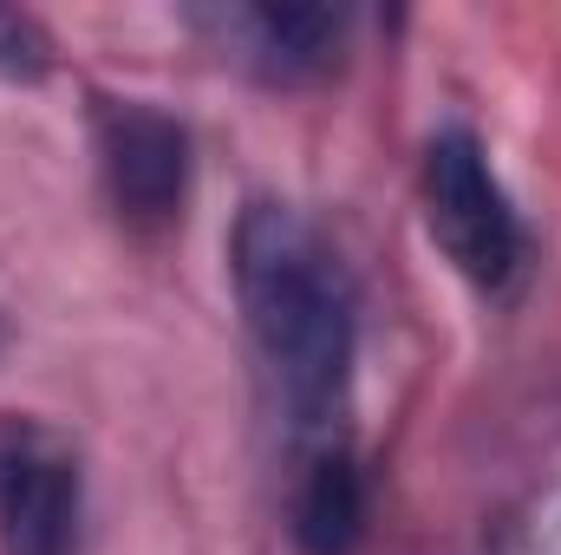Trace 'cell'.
I'll return each mask as SVG.
<instances>
[{
    "label": "cell",
    "instance_id": "cell-8",
    "mask_svg": "<svg viewBox=\"0 0 561 555\" xmlns=\"http://www.w3.org/2000/svg\"><path fill=\"white\" fill-rule=\"evenodd\" d=\"M53 72V33L26 7H0V86H39Z\"/></svg>",
    "mask_w": 561,
    "mask_h": 555
},
{
    "label": "cell",
    "instance_id": "cell-1",
    "mask_svg": "<svg viewBox=\"0 0 561 555\" xmlns=\"http://www.w3.org/2000/svg\"><path fill=\"white\" fill-rule=\"evenodd\" d=\"M229 281L255 360L287 418L294 457L346 444L359 366V287L333 236L280 196H249L229 229Z\"/></svg>",
    "mask_w": 561,
    "mask_h": 555
},
{
    "label": "cell",
    "instance_id": "cell-7",
    "mask_svg": "<svg viewBox=\"0 0 561 555\" xmlns=\"http://www.w3.org/2000/svg\"><path fill=\"white\" fill-rule=\"evenodd\" d=\"M496 555H561V451L536 471V484L503 517Z\"/></svg>",
    "mask_w": 561,
    "mask_h": 555
},
{
    "label": "cell",
    "instance_id": "cell-3",
    "mask_svg": "<svg viewBox=\"0 0 561 555\" xmlns=\"http://www.w3.org/2000/svg\"><path fill=\"white\" fill-rule=\"evenodd\" d=\"M85 464L33 412H0V555H79Z\"/></svg>",
    "mask_w": 561,
    "mask_h": 555
},
{
    "label": "cell",
    "instance_id": "cell-5",
    "mask_svg": "<svg viewBox=\"0 0 561 555\" xmlns=\"http://www.w3.org/2000/svg\"><path fill=\"white\" fill-rule=\"evenodd\" d=\"M190 26H203L222 53H236L255 79L268 86H320L353 39V13L346 7H203L190 13Z\"/></svg>",
    "mask_w": 561,
    "mask_h": 555
},
{
    "label": "cell",
    "instance_id": "cell-4",
    "mask_svg": "<svg viewBox=\"0 0 561 555\" xmlns=\"http://www.w3.org/2000/svg\"><path fill=\"white\" fill-rule=\"evenodd\" d=\"M92 150L112 209L131 229H170L190 203V132L150 99H92Z\"/></svg>",
    "mask_w": 561,
    "mask_h": 555
},
{
    "label": "cell",
    "instance_id": "cell-6",
    "mask_svg": "<svg viewBox=\"0 0 561 555\" xmlns=\"http://www.w3.org/2000/svg\"><path fill=\"white\" fill-rule=\"evenodd\" d=\"M366 464L346 444H320V451H300V477H294V497H287V530L307 555H353L366 536Z\"/></svg>",
    "mask_w": 561,
    "mask_h": 555
},
{
    "label": "cell",
    "instance_id": "cell-2",
    "mask_svg": "<svg viewBox=\"0 0 561 555\" xmlns=\"http://www.w3.org/2000/svg\"><path fill=\"white\" fill-rule=\"evenodd\" d=\"M419 196L431 242L444 249V262L477 294L503 301V294L523 287L529 262H536V242H529V223H523L516 196L503 190V177L490 163V144L470 125L431 132L419 163Z\"/></svg>",
    "mask_w": 561,
    "mask_h": 555
}]
</instances>
